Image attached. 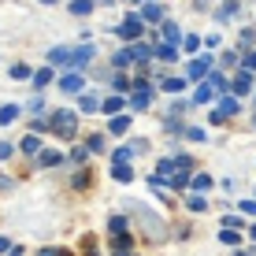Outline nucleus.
Instances as JSON below:
<instances>
[{"instance_id":"nucleus-8","label":"nucleus","mask_w":256,"mask_h":256,"mask_svg":"<svg viewBox=\"0 0 256 256\" xmlns=\"http://www.w3.org/2000/svg\"><path fill=\"white\" fill-rule=\"evenodd\" d=\"M30 78H34V90H45V86L52 82V67H41V70H30Z\"/></svg>"},{"instance_id":"nucleus-17","label":"nucleus","mask_w":256,"mask_h":256,"mask_svg":"<svg viewBox=\"0 0 256 256\" xmlns=\"http://www.w3.org/2000/svg\"><path fill=\"white\" fill-rule=\"evenodd\" d=\"M126 230H130L126 219H122V216H112V234H116V238H130Z\"/></svg>"},{"instance_id":"nucleus-25","label":"nucleus","mask_w":256,"mask_h":256,"mask_svg":"<svg viewBox=\"0 0 256 256\" xmlns=\"http://www.w3.org/2000/svg\"><path fill=\"white\" fill-rule=\"evenodd\" d=\"M186 204H190V212H204V208H208V200L200 197V193H190V197H186Z\"/></svg>"},{"instance_id":"nucleus-26","label":"nucleus","mask_w":256,"mask_h":256,"mask_svg":"<svg viewBox=\"0 0 256 256\" xmlns=\"http://www.w3.org/2000/svg\"><path fill=\"white\" fill-rule=\"evenodd\" d=\"M112 174H116V182H130V178H134V171H130L126 164H116V171H112Z\"/></svg>"},{"instance_id":"nucleus-32","label":"nucleus","mask_w":256,"mask_h":256,"mask_svg":"<svg viewBox=\"0 0 256 256\" xmlns=\"http://www.w3.org/2000/svg\"><path fill=\"white\" fill-rule=\"evenodd\" d=\"M186 138L190 141H204V130H200V126H186Z\"/></svg>"},{"instance_id":"nucleus-20","label":"nucleus","mask_w":256,"mask_h":256,"mask_svg":"<svg viewBox=\"0 0 256 256\" xmlns=\"http://www.w3.org/2000/svg\"><path fill=\"white\" fill-rule=\"evenodd\" d=\"M15 116H19V108H15V104H4V108H0V126L15 122Z\"/></svg>"},{"instance_id":"nucleus-39","label":"nucleus","mask_w":256,"mask_h":256,"mask_svg":"<svg viewBox=\"0 0 256 256\" xmlns=\"http://www.w3.org/2000/svg\"><path fill=\"white\" fill-rule=\"evenodd\" d=\"M116 256H134V252H130V249H122V245H119V249H116Z\"/></svg>"},{"instance_id":"nucleus-36","label":"nucleus","mask_w":256,"mask_h":256,"mask_svg":"<svg viewBox=\"0 0 256 256\" xmlns=\"http://www.w3.org/2000/svg\"><path fill=\"white\" fill-rule=\"evenodd\" d=\"M245 70H256V48L249 52V56H245Z\"/></svg>"},{"instance_id":"nucleus-10","label":"nucleus","mask_w":256,"mask_h":256,"mask_svg":"<svg viewBox=\"0 0 256 256\" xmlns=\"http://www.w3.org/2000/svg\"><path fill=\"white\" fill-rule=\"evenodd\" d=\"M152 52H156V56L164 60V64H171V60H178V48H174V45H167V41H164V45H156Z\"/></svg>"},{"instance_id":"nucleus-22","label":"nucleus","mask_w":256,"mask_h":256,"mask_svg":"<svg viewBox=\"0 0 256 256\" xmlns=\"http://www.w3.org/2000/svg\"><path fill=\"white\" fill-rule=\"evenodd\" d=\"M100 108H104V112H112V116H116V112L122 108V93H116V96H108V100H100Z\"/></svg>"},{"instance_id":"nucleus-34","label":"nucleus","mask_w":256,"mask_h":256,"mask_svg":"<svg viewBox=\"0 0 256 256\" xmlns=\"http://www.w3.org/2000/svg\"><path fill=\"white\" fill-rule=\"evenodd\" d=\"M38 256H70V252H67V249H41Z\"/></svg>"},{"instance_id":"nucleus-38","label":"nucleus","mask_w":256,"mask_h":256,"mask_svg":"<svg viewBox=\"0 0 256 256\" xmlns=\"http://www.w3.org/2000/svg\"><path fill=\"white\" fill-rule=\"evenodd\" d=\"M12 249V242H8V238H0V252H8Z\"/></svg>"},{"instance_id":"nucleus-4","label":"nucleus","mask_w":256,"mask_h":256,"mask_svg":"<svg viewBox=\"0 0 256 256\" xmlns=\"http://www.w3.org/2000/svg\"><path fill=\"white\" fill-rule=\"evenodd\" d=\"M93 52L96 48H90V45H82V48H67V67H86L93 60Z\"/></svg>"},{"instance_id":"nucleus-30","label":"nucleus","mask_w":256,"mask_h":256,"mask_svg":"<svg viewBox=\"0 0 256 256\" xmlns=\"http://www.w3.org/2000/svg\"><path fill=\"white\" fill-rule=\"evenodd\" d=\"M134 60H130V48H122V52H116V67H130Z\"/></svg>"},{"instance_id":"nucleus-40","label":"nucleus","mask_w":256,"mask_h":256,"mask_svg":"<svg viewBox=\"0 0 256 256\" xmlns=\"http://www.w3.org/2000/svg\"><path fill=\"white\" fill-rule=\"evenodd\" d=\"M249 238H252V242H256V223H252V226H249Z\"/></svg>"},{"instance_id":"nucleus-24","label":"nucleus","mask_w":256,"mask_h":256,"mask_svg":"<svg viewBox=\"0 0 256 256\" xmlns=\"http://www.w3.org/2000/svg\"><path fill=\"white\" fill-rule=\"evenodd\" d=\"M219 242H223V245H242V234H238L234 226H226V230L219 234Z\"/></svg>"},{"instance_id":"nucleus-6","label":"nucleus","mask_w":256,"mask_h":256,"mask_svg":"<svg viewBox=\"0 0 256 256\" xmlns=\"http://www.w3.org/2000/svg\"><path fill=\"white\" fill-rule=\"evenodd\" d=\"M82 86H86V78L78 70H64V78H60V90L64 93H82Z\"/></svg>"},{"instance_id":"nucleus-14","label":"nucleus","mask_w":256,"mask_h":256,"mask_svg":"<svg viewBox=\"0 0 256 256\" xmlns=\"http://www.w3.org/2000/svg\"><path fill=\"white\" fill-rule=\"evenodd\" d=\"M212 96H216V86H212V82H204V86H200L197 93H193V100H197V104H208Z\"/></svg>"},{"instance_id":"nucleus-12","label":"nucleus","mask_w":256,"mask_h":256,"mask_svg":"<svg viewBox=\"0 0 256 256\" xmlns=\"http://www.w3.org/2000/svg\"><path fill=\"white\" fill-rule=\"evenodd\" d=\"M238 108H242V104H238V96H223V100H219V108H216V112H219V116H234Z\"/></svg>"},{"instance_id":"nucleus-35","label":"nucleus","mask_w":256,"mask_h":256,"mask_svg":"<svg viewBox=\"0 0 256 256\" xmlns=\"http://www.w3.org/2000/svg\"><path fill=\"white\" fill-rule=\"evenodd\" d=\"M242 212L245 216H256V200H242Z\"/></svg>"},{"instance_id":"nucleus-42","label":"nucleus","mask_w":256,"mask_h":256,"mask_svg":"<svg viewBox=\"0 0 256 256\" xmlns=\"http://www.w3.org/2000/svg\"><path fill=\"white\" fill-rule=\"evenodd\" d=\"M234 256H249V252H234Z\"/></svg>"},{"instance_id":"nucleus-37","label":"nucleus","mask_w":256,"mask_h":256,"mask_svg":"<svg viewBox=\"0 0 256 256\" xmlns=\"http://www.w3.org/2000/svg\"><path fill=\"white\" fill-rule=\"evenodd\" d=\"M8 156H12V145H8V141H0V160H8Z\"/></svg>"},{"instance_id":"nucleus-33","label":"nucleus","mask_w":256,"mask_h":256,"mask_svg":"<svg viewBox=\"0 0 256 256\" xmlns=\"http://www.w3.org/2000/svg\"><path fill=\"white\" fill-rule=\"evenodd\" d=\"M200 48V38H193V34H190V38H186V52H197Z\"/></svg>"},{"instance_id":"nucleus-7","label":"nucleus","mask_w":256,"mask_h":256,"mask_svg":"<svg viewBox=\"0 0 256 256\" xmlns=\"http://www.w3.org/2000/svg\"><path fill=\"white\" fill-rule=\"evenodd\" d=\"M164 19V12H160V4H145V8H141V22H160Z\"/></svg>"},{"instance_id":"nucleus-23","label":"nucleus","mask_w":256,"mask_h":256,"mask_svg":"<svg viewBox=\"0 0 256 256\" xmlns=\"http://www.w3.org/2000/svg\"><path fill=\"white\" fill-rule=\"evenodd\" d=\"M100 108V96L96 93H82V112H96Z\"/></svg>"},{"instance_id":"nucleus-19","label":"nucleus","mask_w":256,"mask_h":256,"mask_svg":"<svg viewBox=\"0 0 256 256\" xmlns=\"http://www.w3.org/2000/svg\"><path fill=\"white\" fill-rule=\"evenodd\" d=\"M238 12H242V4H238V0H230V4H223V8H219V22H223V19H234Z\"/></svg>"},{"instance_id":"nucleus-13","label":"nucleus","mask_w":256,"mask_h":256,"mask_svg":"<svg viewBox=\"0 0 256 256\" xmlns=\"http://www.w3.org/2000/svg\"><path fill=\"white\" fill-rule=\"evenodd\" d=\"M60 160H64V152H56V148H48V152H41V156H38V164H41V167H56Z\"/></svg>"},{"instance_id":"nucleus-27","label":"nucleus","mask_w":256,"mask_h":256,"mask_svg":"<svg viewBox=\"0 0 256 256\" xmlns=\"http://www.w3.org/2000/svg\"><path fill=\"white\" fill-rule=\"evenodd\" d=\"M164 90L167 93H182V90H186V82H182V78H164Z\"/></svg>"},{"instance_id":"nucleus-31","label":"nucleus","mask_w":256,"mask_h":256,"mask_svg":"<svg viewBox=\"0 0 256 256\" xmlns=\"http://www.w3.org/2000/svg\"><path fill=\"white\" fill-rule=\"evenodd\" d=\"M12 78H30V67H26V64H15V67H12Z\"/></svg>"},{"instance_id":"nucleus-29","label":"nucleus","mask_w":256,"mask_h":256,"mask_svg":"<svg viewBox=\"0 0 256 256\" xmlns=\"http://www.w3.org/2000/svg\"><path fill=\"white\" fill-rule=\"evenodd\" d=\"M212 186V174H197V178H193V190H197V193H204Z\"/></svg>"},{"instance_id":"nucleus-41","label":"nucleus","mask_w":256,"mask_h":256,"mask_svg":"<svg viewBox=\"0 0 256 256\" xmlns=\"http://www.w3.org/2000/svg\"><path fill=\"white\" fill-rule=\"evenodd\" d=\"M41 4H56V0H41Z\"/></svg>"},{"instance_id":"nucleus-9","label":"nucleus","mask_w":256,"mask_h":256,"mask_svg":"<svg viewBox=\"0 0 256 256\" xmlns=\"http://www.w3.org/2000/svg\"><path fill=\"white\" fill-rule=\"evenodd\" d=\"M130 60H134V64H145V60H152V48L148 45H130Z\"/></svg>"},{"instance_id":"nucleus-3","label":"nucleus","mask_w":256,"mask_h":256,"mask_svg":"<svg viewBox=\"0 0 256 256\" xmlns=\"http://www.w3.org/2000/svg\"><path fill=\"white\" fill-rule=\"evenodd\" d=\"M226 90H234L238 100H242L245 93H252V70H238V74L230 78V86H226Z\"/></svg>"},{"instance_id":"nucleus-15","label":"nucleus","mask_w":256,"mask_h":256,"mask_svg":"<svg viewBox=\"0 0 256 256\" xmlns=\"http://www.w3.org/2000/svg\"><path fill=\"white\" fill-rule=\"evenodd\" d=\"M164 38H167V45H178V41H182V30H178L174 22H164Z\"/></svg>"},{"instance_id":"nucleus-16","label":"nucleus","mask_w":256,"mask_h":256,"mask_svg":"<svg viewBox=\"0 0 256 256\" xmlns=\"http://www.w3.org/2000/svg\"><path fill=\"white\" fill-rule=\"evenodd\" d=\"M22 152H26V156H34V152H41V138H38V134H30V138H22Z\"/></svg>"},{"instance_id":"nucleus-5","label":"nucleus","mask_w":256,"mask_h":256,"mask_svg":"<svg viewBox=\"0 0 256 256\" xmlns=\"http://www.w3.org/2000/svg\"><path fill=\"white\" fill-rule=\"evenodd\" d=\"M208 70H212V52H208L204 60H193V64L186 67V78H190V82H200V78H204Z\"/></svg>"},{"instance_id":"nucleus-18","label":"nucleus","mask_w":256,"mask_h":256,"mask_svg":"<svg viewBox=\"0 0 256 256\" xmlns=\"http://www.w3.org/2000/svg\"><path fill=\"white\" fill-rule=\"evenodd\" d=\"M93 12V0H70V15H90Z\"/></svg>"},{"instance_id":"nucleus-28","label":"nucleus","mask_w":256,"mask_h":256,"mask_svg":"<svg viewBox=\"0 0 256 256\" xmlns=\"http://www.w3.org/2000/svg\"><path fill=\"white\" fill-rule=\"evenodd\" d=\"M100 148H104V138L100 134H93L90 141H86V152H100Z\"/></svg>"},{"instance_id":"nucleus-2","label":"nucleus","mask_w":256,"mask_h":256,"mask_svg":"<svg viewBox=\"0 0 256 256\" xmlns=\"http://www.w3.org/2000/svg\"><path fill=\"white\" fill-rule=\"evenodd\" d=\"M141 34H145L141 15H126V19H122V26H119V38H122V41H138Z\"/></svg>"},{"instance_id":"nucleus-11","label":"nucleus","mask_w":256,"mask_h":256,"mask_svg":"<svg viewBox=\"0 0 256 256\" xmlns=\"http://www.w3.org/2000/svg\"><path fill=\"white\" fill-rule=\"evenodd\" d=\"M108 130H112V134H126V130H130V116H112Z\"/></svg>"},{"instance_id":"nucleus-1","label":"nucleus","mask_w":256,"mask_h":256,"mask_svg":"<svg viewBox=\"0 0 256 256\" xmlns=\"http://www.w3.org/2000/svg\"><path fill=\"white\" fill-rule=\"evenodd\" d=\"M48 126L52 130H56V138H64V141H70V138H74V130H78V116H74V112H56V116H52L48 119Z\"/></svg>"},{"instance_id":"nucleus-21","label":"nucleus","mask_w":256,"mask_h":256,"mask_svg":"<svg viewBox=\"0 0 256 256\" xmlns=\"http://www.w3.org/2000/svg\"><path fill=\"white\" fill-rule=\"evenodd\" d=\"M204 78H208V82H212V86H216V93H223V90H226V86H230V82H226V78H223V74H219V70H208V74H204Z\"/></svg>"}]
</instances>
